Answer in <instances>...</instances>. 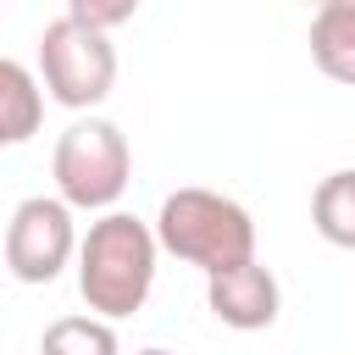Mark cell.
Listing matches in <instances>:
<instances>
[{
  "label": "cell",
  "mask_w": 355,
  "mask_h": 355,
  "mask_svg": "<svg viewBox=\"0 0 355 355\" xmlns=\"http://www.w3.org/2000/svg\"><path fill=\"white\" fill-rule=\"evenodd\" d=\"M39 83L50 89L55 105L94 111L111 94V83H116V50H111V39L94 33V28H83V22H72L61 11L39 33Z\"/></svg>",
  "instance_id": "4"
},
{
  "label": "cell",
  "mask_w": 355,
  "mask_h": 355,
  "mask_svg": "<svg viewBox=\"0 0 355 355\" xmlns=\"http://www.w3.org/2000/svg\"><path fill=\"white\" fill-rule=\"evenodd\" d=\"M39 355H122L105 316H55L39 338Z\"/></svg>",
  "instance_id": "10"
},
{
  "label": "cell",
  "mask_w": 355,
  "mask_h": 355,
  "mask_svg": "<svg viewBox=\"0 0 355 355\" xmlns=\"http://www.w3.org/2000/svg\"><path fill=\"white\" fill-rule=\"evenodd\" d=\"M67 17H72V22H83V28H94V33H111L116 22H128V17H133V0H72V6H67Z\"/></svg>",
  "instance_id": "11"
},
{
  "label": "cell",
  "mask_w": 355,
  "mask_h": 355,
  "mask_svg": "<svg viewBox=\"0 0 355 355\" xmlns=\"http://www.w3.org/2000/svg\"><path fill=\"white\" fill-rule=\"evenodd\" d=\"M155 261H161V239L150 222H139L133 211H105L89 222L83 250H78V294L89 305V316H133L144 311L150 288H155Z\"/></svg>",
  "instance_id": "1"
},
{
  "label": "cell",
  "mask_w": 355,
  "mask_h": 355,
  "mask_svg": "<svg viewBox=\"0 0 355 355\" xmlns=\"http://www.w3.org/2000/svg\"><path fill=\"white\" fill-rule=\"evenodd\" d=\"M83 250L72 227V205L61 194H28L6 222V266L17 283H55Z\"/></svg>",
  "instance_id": "5"
},
{
  "label": "cell",
  "mask_w": 355,
  "mask_h": 355,
  "mask_svg": "<svg viewBox=\"0 0 355 355\" xmlns=\"http://www.w3.org/2000/svg\"><path fill=\"white\" fill-rule=\"evenodd\" d=\"M311 61L333 83L355 89V0H327L311 17Z\"/></svg>",
  "instance_id": "7"
},
{
  "label": "cell",
  "mask_w": 355,
  "mask_h": 355,
  "mask_svg": "<svg viewBox=\"0 0 355 355\" xmlns=\"http://www.w3.org/2000/svg\"><path fill=\"white\" fill-rule=\"evenodd\" d=\"M311 227L333 250H355V166L327 172L311 194Z\"/></svg>",
  "instance_id": "9"
},
{
  "label": "cell",
  "mask_w": 355,
  "mask_h": 355,
  "mask_svg": "<svg viewBox=\"0 0 355 355\" xmlns=\"http://www.w3.org/2000/svg\"><path fill=\"white\" fill-rule=\"evenodd\" d=\"M205 305H211V316H216L222 327H233V333H261V327L277 322L283 288H277V277H272L261 261H244V266H233V272L205 277Z\"/></svg>",
  "instance_id": "6"
},
{
  "label": "cell",
  "mask_w": 355,
  "mask_h": 355,
  "mask_svg": "<svg viewBox=\"0 0 355 355\" xmlns=\"http://www.w3.org/2000/svg\"><path fill=\"white\" fill-rule=\"evenodd\" d=\"M139 355H172V349H139Z\"/></svg>",
  "instance_id": "12"
},
{
  "label": "cell",
  "mask_w": 355,
  "mask_h": 355,
  "mask_svg": "<svg viewBox=\"0 0 355 355\" xmlns=\"http://www.w3.org/2000/svg\"><path fill=\"white\" fill-rule=\"evenodd\" d=\"M50 178L72 211H100V216L116 211V200L128 194V178H133L128 133L105 116L67 122V133L55 139V155H50Z\"/></svg>",
  "instance_id": "3"
},
{
  "label": "cell",
  "mask_w": 355,
  "mask_h": 355,
  "mask_svg": "<svg viewBox=\"0 0 355 355\" xmlns=\"http://www.w3.org/2000/svg\"><path fill=\"white\" fill-rule=\"evenodd\" d=\"M44 122V89L22 61H0V144H28Z\"/></svg>",
  "instance_id": "8"
},
{
  "label": "cell",
  "mask_w": 355,
  "mask_h": 355,
  "mask_svg": "<svg viewBox=\"0 0 355 355\" xmlns=\"http://www.w3.org/2000/svg\"><path fill=\"white\" fill-rule=\"evenodd\" d=\"M155 239L205 277L255 261V216L216 189H172L155 211Z\"/></svg>",
  "instance_id": "2"
}]
</instances>
